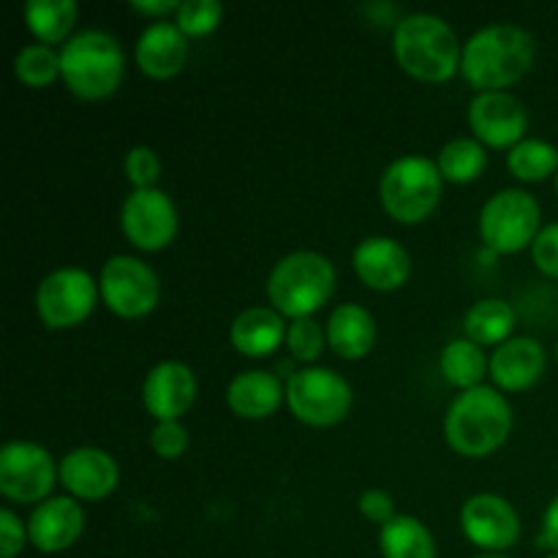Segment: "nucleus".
Listing matches in <instances>:
<instances>
[{"instance_id":"nucleus-1","label":"nucleus","mask_w":558,"mask_h":558,"mask_svg":"<svg viewBox=\"0 0 558 558\" xmlns=\"http://www.w3.org/2000/svg\"><path fill=\"white\" fill-rule=\"evenodd\" d=\"M537 44L521 25L499 22L474 33L463 44L461 74L477 93H499L532 71Z\"/></svg>"},{"instance_id":"nucleus-2","label":"nucleus","mask_w":558,"mask_h":558,"mask_svg":"<svg viewBox=\"0 0 558 558\" xmlns=\"http://www.w3.org/2000/svg\"><path fill=\"white\" fill-rule=\"evenodd\" d=\"M398 65L420 82H447L461 69L463 47L456 31L436 14H407L392 31Z\"/></svg>"},{"instance_id":"nucleus-3","label":"nucleus","mask_w":558,"mask_h":558,"mask_svg":"<svg viewBox=\"0 0 558 558\" xmlns=\"http://www.w3.org/2000/svg\"><path fill=\"white\" fill-rule=\"evenodd\" d=\"M512 430V409L494 387H474L450 403L445 417L447 445L463 458H485L499 450Z\"/></svg>"},{"instance_id":"nucleus-4","label":"nucleus","mask_w":558,"mask_h":558,"mask_svg":"<svg viewBox=\"0 0 558 558\" xmlns=\"http://www.w3.org/2000/svg\"><path fill=\"white\" fill-rule=\"evenodd\" d=\"M125 74V52L109 33L82 31L60 49V76L74 96L101 101L120 87Z\"/></svg>"},{"instance_id":"nucleus-5","label":"nucleus","mask_w":558,"mask_h":558,"mask_svg":"<svg viewBox=\"0 0 558 558\" xmlns=\"http://www.w3.org/2000/svg\"><path fill=\"white\" fill-rule=\"evenodd\" d=\"M336 292V267L319 251L287 254L267 278L272 308L287 319H311Z\"/></svg>"},{"instance_id":"nucleus-6","label":"nucleus","mask_w":558,"mask_h":558,"mask_svg":"<svg viewBox=\"0 0 558 558\" xmlns=\"http://www.w3.org/2000/svg\"><path fill=\"white\" fill-rule=\"evenodd\" d=\"M445 178L439 163L425 156L396 158L379 183L381 205L398 223H420L439 207Z\"/></svg>"},{"instance_id":"nucleus-7","label":"nucleus","mask_w":558,"mask_h":558,"mask_svg":"<svg viewBox=\"0 0 558 558\" xmlns=\"http://www.w3.org/2000/svg\"><path fill=\"white\" fill-rule=\"evenodd\" d=\"M539 202L529 191L505 189L480 213V238L494 254H518L539 234Z\"/></svg>"},{"instance_id":"nucleus-8","label":"nucleus","mask_w":558,"mask_h":558,"mask_svg":"<svg viewBox=\"0 0 558 558\" xmlns=\"http://www.w3.org/2000/svg\"><path fill=\"white\" fill-rule=\"evenodd\" d=\"M352 387L338 371L300 368L287 381V403L300 423L311 428L338 425L352 409Z\"/></svg>"},{"instance_id":"nucleus-9","label":"nucleus","mask_w":558,"mask_h":558,"mask_svg":"<svg viewBox=\"0 0 558 558\" xmlns=\"http://www.w3.org/2000/svg\"><path fill=\"white\" fill-rule=\"evenodd\" d=\"M98 281L82 267H60L49 272L36 292V311L49 330L76 327L93 314L98 303Z\"/></svg>"},{"instance_id":"nucleus-10","label":"nucleus","mask_w":558,"mask_h":558,"mask_svg":"<svg viewBox=\"0 0 558 558\" xmlns=\"http://www.w3.org/2000/svg\"><path fill=\"white\" fill-rule=\"evenodd\" d=\"M98 289H101L104 303L120 319L147 316L158 305V294H161V283L153 267L136 256H112L104 265Z\"/></svg>"},{"instance_id":"nucleus-11","label":"nucleus","mask_w":558,"mask_h":558,"mask_svg":"<svg viewBox=\"0 0 558 558\" xmlns=\"http://www.w3.org/2000/svg\"><path fill=\"white\" fill-rule=\"evenodd\" d=\"M60 480L49 450L33 441H9L0 450V494L16 505H36Z\"/></svg>"},{"instance_id":"nucleus-12","label":"nucleus","mask_w":558,"mask_h":558,"mask_svg":"<svg viewBox=\"0 0 558 558\" xmlns=\"http://www.w3.org/2000/svg\"><path fill=\"white\" fill-rule=\"evenodd\" d=\"M123 234L140 251H161L174 240L180 227L178 207L161 189L134 191L120 210Z\"/></svg>"},{"instance_id":"nucleus-13","label":"nucleus","mask_w":558,"mask_h":558,"mask_svg":"<svg viewBox=\"0 0 558 558\" xmlns=\"http://www.w3.org/2000/svg\"><path fill=\"white\" fill-rule=\"evenodd\" d=\"M461 529L485 554H505L521 537V518L505 496L474 494L461 510Z\"/></svg>"},{"instance_id":"nucleus-14","label":"nucleus","mask_w":558,"mask_h":558,"mask_svg":"<svg viewBox=\"0 0 558 558\" xmlns=\"http://www.w3.org/2000/svg\"><path fill=\"white\" fill-rule=\"evenodd\" d=\"M469 125L474 131V140L485 147H515L523 142L526 134V107L521 104V98H515L512 93L499 90V93H477L469 104Z\"/></svg>"},{"instance_id":"nucleus-15","label":"nucleus","mask_w":558,"mask_h":558,"mask_svg":"<svg viewBox=\"0 0 558 558\" xmlns=\"http://www.w3.org/2000/svg\"><path fill=\"white\" fill-rule=\"evenodd\" d=\"M142 401L158 423L180 420L196 401V376L180 360H163L145 376Z\"/></svg>"},{"instance_id":"nucleus-16","label":"nucleus","mask_w":558,"mask_h":558,"mask_svg":"<svg viewBox=\"0 0 558 558\" xmlns=\"http://www.w3.org/2000/svg\"><path fill=\"white\" fill-rule=\"evenodd\" d=\"M60 485L74 499L101 501L118 488L120 469L109 452L98 447H76L60 461Z\"/></svg>"},{"instance_id":"nucleus-17","label":"nucleus","mask_w":558,"mask_h":558,"mask_svg":"<svg viewBox=\"0 0 558 558\" xmlns=\"http://www.w3.org/2000/svg\"><path fill=\"white\" fill-rule=\"evenodd\" d=\"M354 272L360 281L376 292H396L412 276V256L401 243L390 238H365L354 248Z\"/></svg>"},{"instance_id":"nucleus-18","label":"nucleus","mask_w":558,"mask_h":558,"mask_svg":"<svg viewBox=\"0 0 558 558\" xmlns=\"http://www.w3.org/2000/svg\"><path fill=\"white\" fill-rule=\"evenodd\" d=\"M85 510L74 496L47 499L33 510L27 521V537L41 554H60L82 537Z\"/></svg>"},{"instance_id":"nucleus-19","label":"nucleus","mask_w":558,"mask_h":558,"mask_svg":"<svg viewBox=\"0 0 558 558\" xmlns=\"http://www.w3.org/2000/svg\"><path fill=\"white\" fill-rule=\"evenodd\" d=\"M545 349L537 338H510L490 357V379L505 392H523L545 374Z\"/></svg>"},{"instance_id":"nucleus-20","label":"nucleus","mask_w":558,"mask_h":558,"mask_svg":"<svg viewBox=\"0 0 558 558\" xmlns=\"http://www.w3.org/2000/svg\"><path fill=\"white\" fill-rule=\"evenodd\" d=\"M134 58L150 80H172L189 60V38L174 22H153L136 41Z\"/></svg>"},{"instance_id":"nucleus-21","label":"nucleus","mask_w":558,"mask_h":558,"mask_svg":"<svg viewBox=\"0 0 558 558\" xmlns=\"http://www.w3.org/2000/svg\"><path fill=\"white\" fill-rule=\"evenodd\" d=\"M283 396L281 376L272 371H245L229 381L227 403L238 417L243 420H265L278 412Z\"/></svg>"},{"instance_id":"nucleus-22","label":"nucleus","mask_w":558,"mask_h":558,"mask_svg":"<svg viewBox=\"0 0 558 558\" xmlns=\"http://www.w3.org/2000/svg\"><path fill=\"white\" fill-rule=\"evenodd\" d=\"M287 330L283 316L276 308H245L234 316L232 330H229V341L245 357H267L276 352L281 343H287Z\"/></svg>"},{"instance_id":"nucleus-23","label":"nucleus","mask_w":558,"mask_h":558,"mask_svg":"<svg viewBox=\"0 0 558 558\" xmlns=\"http://www.w3.org/2000/svg\"><path fill=\"white\" fill-rule=\"evenodd\" d=\"M327 343L343 360H360L374 349L376 319L363 305H338L327 319Z\"/></svg>"},{"instance_id":"nucleus-24","label":"nucleus","mask_w":558,"mask_h":558,"mask_svg":"<svg viewBox=\"0 0 558 558\" xmlns=\"http://www.w3.org/2000/svg\"><path fill=\"white\" fill-rule=\"evenodd\" d=\"M463 330L469 341L477 347H501L510 341V332L515 330V311L499 298L480 300L463 316Z\"/></svg>"},{"instance_id":"nucleus-25","label":"nucleus","mask_w":558,"mask_h":558,"mask_svg":"<svg viewBox=\"0 0 558 558\" xmlns=\"http://www.w3.org/2000/svg\"><path fill=\"white\" fill-rule=\"evenodd\" d=\"M439 368L452 387H461L466 392L483 385L485 374H490V360L485 357L483 347H477L469 338H458L441 349Z\"/></svg>"},{"instance_id":"nucleus-26","label":"nucleus","mask_w":558,"mask_h":558,"mask_svg":"<svg viewBox=\"0 0 558 558\" xmlns=\"http://www.w3.org/2000/svg\"><path fill=\"white\" fill-rule=\"evenodd\" d=\"M385 558H436L434 534L412 515H396L379 534Z\"/></svg>"},{"instance_id":"nucleus-27","label":"nucleus","mask_w":558,"mask_h":558,"mask_svg":"<svg viewBox=\"0 0 558 558\" xmlns=\"http://www.w3.org/2000/svg\"><path fill=\"white\" fill-rule=\"evenodd\" d=\"M22 14H25L27 27L38 38V44L52 47V44L69 41V33L80 9H76L74 0H27Z\"/></svg>"},{"instance_id":"nucleus-28","label":"nucleus","mask_w":558,"mask_h":558,"mask_svg":"<svg viewBox=\"0 0 558 558\" xmlns=\"http://www.w3.org/2000/svg\"><path fill=\"white\" fill-rule=\"evenodd\" d=\"M436 163H439L441 178L450 180V183L466 185L485 172V167H488V153H485V145H480L477 140L458 136V140L447 142L441 147Z\"/></svg>"},{"instance_id":"nucleus-29","label":"nucleus","mask_w":558,"mask_h":558,"mask_svg":"<svg viewBox=\"0 0 558 558\" xmlns=\"http://www.w3.org/2000/svg\"><path fill=\"white\" fill-rule=\"evenodd\" d=\"M507 167H510L512 178L523 180V183H539L558 172V150L545 140H523L510 150Z\"/></svg>"},{"instance_id":"nucleus-30","label":"nucleus","mask_w":558,"mask_h":558,"mask_svg":"<svg viewBox=\"0 0 558 558\" xmlns=\"http://www.w3.org/2000/svg\"><path fill=\"white\" fill-rule=\"evenodd\" d=\"M14 74L27 87H47L60 76V52L47 44H27L16 52Z\"/></svg>"},{"instance_id":"nucleus-31","label":"nucleus","mask_w":558,"mask_h":558,"mask_svg":"<svg viewBox=\"0 0 558 558\" xmlns=\"http://www.w3.org/2000/svg\"><path fill=\"white\" fill-rule=\"evenodd\" d=\"M178 22L174 25L180 27L185 38H202L210 36L223 20V5L216 3V0H185L180 3Z\"/></svg>"},{"instance_id":"nucleus-32","label":"nucleus","mask_w":558,"mask_h":558,"mask_svg":"<svg viewBox=\"0 0 558 558\" xmlns=\"http://www.w3.org/2000/svg\"><path fill=\"white\" fill-rule=\"evenodd\" d=\"M327 343V332L316 319H298L287 330V349L292 360L300 363H314Z\"/></svg>"},{"instance_id":"nucleus-33","label":"nucleus","mask_w":558,"mask_h":558,"mask_svg":"<svg viewBox=\"0 0 558 558\" xmlns=\"http://www.w3.org/2000/svg\"><path fill=\"white\" fill-rule=\"evenodd\" d=\"M125 178L134 185V191L156 189L158 178H161V161H158L156 150L147 145L131 147L125 153Z\"/></svg>"},{"instance_id":"nucleus-34","label":"nucleus","mask_w":558,"mask_h":558,"mask_svg":"<svg viewBox=\"0 0 558 558\" xmlns=\"http://www.w3.org/2000/svg\"><path fill=\"white\" fill-rule=\"evenodd\" d=\"M150 447L158 458H163V461H178V458L189 450V430H185L178 420L158 423L150 434Z\"/></svg>"},{"instance_id":"nucleus-35","label":"nucleus","mask_w":558,"mask_h":558,"mask_svg":"<svg viewBox=\"0 0 558 558\" xmlns=\"http://www.w3.org/2000/svg\"><path fill=\"white\" fill-rule=\"evenodd\" d=\"M534 265L548 278H558V223H548L539 229L537 240L532 245Z\"/></svg>"},{"instance_id":"nucleus-36","label":"nucleus","mask_w":558,"mask_h":558,"mask_svg":"<svg viewBox=\"0 0 558 558\" xmlns=\"http://www.w3.org/2000/svg\"><path fill=\"white\" fill-rule=\"evenodd\" d=\"M27 526L11 510H0V558H14L27 543Z\"/></svg>"},{"instance_id":"nucleus-37","label":"nucleus","mask_w":558,"mask_h":558,"mask_svg":"<svg viewBox=\"0 0 558 558\" xmlns=\"http://www.w3.org/2000/svg\"><path fill=\"white\" fill-rule=\"evenodd\" d=\"M360 512H363L365 521L387 526L396 518V501H392V496L387 490L368 488L360 496Z\"/></svg>"},{"instance_id":"nucleus-38","label":"nucleus","mask_w":558,"mask_h":558,"mask_svg":"<svg viewBox=\"0 0 558 558\" xmlns=\"http://www.w3.org/2000/svg\"><path fill=\"white\" fill-rule=\"evenodd\" d=\"M539 545L558 554V496L548 505L543 518V532H539Z\"/></svg>"},{"instance_id":"nucleus-39","label":"nucleus","mask_w":558,"mask_h":558,"mask_svg":"<svg viewBox=\"0 0 558 558\" xmlns=\"http://www.w3.org/2000/svg\"><path fill=\"white\" fill-rule=\"evenodd\" d=\"M131 9H134L136 14L158 16V20H163L167 14H178L180 3L178 0H134V3H131Z\"/></svg>"},{"instance_id":"nucleus-40","label":"nucleus","mask_w":558,"mask_h":558,"mask_svg":"<svg viewBox=\"0 0 558 558\" xmlns=\"http://www.w3.org/2000/svg\"><path fill=\"white\" fill-rule=\"evenodd\" d=\"M278 376H281V379H292V376L294 374H298V371H294V363H292V360H281V363H278Z\"/></svg>"},{"instance_id":"nucleus-41","label":"nucleus","mask_w":558,"mask_h":558,"mask_svg":"<svg viewBox=\"0 0 558 558\" xmlns=\"http://www.w3.org/2000/svg\"><path fill=\"white\" fill-rule=\"evenodd\" d=\"M474 558H510L507 554H483V556H474Z\"/></svg>"},{"instance_id":"nucleus-42","label":"nucleus","mask_w":558,"mask_h":558,"mask_svg":"<svg viewBox=\"0 0 558 558\" xmlns=\"http://www.w3.org/2000/svg\"><path fill=\"white\" fill-rule=\"evenodd\" d=\"M556 191H558V172H556Z\"/></svg>"},{"instance_id":"nucleus-43","label":"nucleus","mask_w":558,"mask_h":558,"mask_svg":"<svg viewBox=\"0 0 558 558\" xmlns=\"http://www.w3.org/2000/svg\"><path fill=\"white\" fill-rule=\"evenodd\" d=\"M548 558H558V554H550V556H548Z\"/></svg>"},{"instance_id":"nucleus-44","label":"nucleus","mask_w":558,"mask_h":558,"mask_svg":"<svg viewBox=\"0 0 558 558\" xmlns=\"http://www.w3.org/2000/svg\"><path fill=\"white\" fill-rule=\"evenodd\" d=\"M556 360H558V343H556Z\"/></svg>"}]
</instances>
